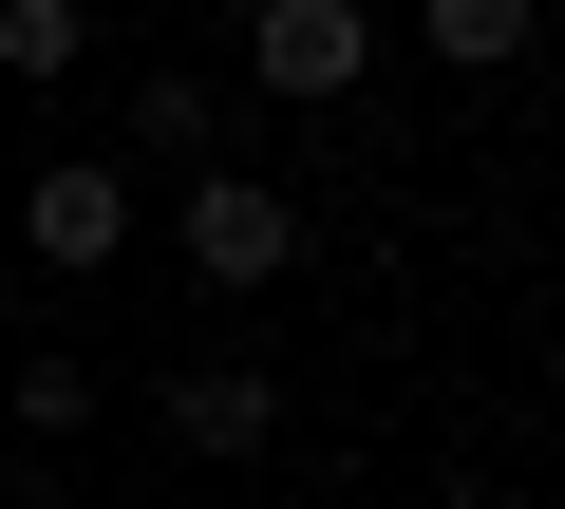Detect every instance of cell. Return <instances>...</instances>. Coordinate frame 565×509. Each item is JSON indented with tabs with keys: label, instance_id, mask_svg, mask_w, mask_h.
<instances>
[{
	"label": "cell",
	"instance_id": "ba28073f",
	"mask_svg": "<svg viewBox=\"0 0 565 509\" xmlns=\"http://www.w3.org/2000/svg\"><path fill=\"white\" fill-rule=\"evenodd\" d=\"M20 434H95V359H20Z\"/></svg>",
	"mask_w": 565,
	"mask_h": 509
},
{
	"label": "cell",
	"instance_id": "52a82bcc",
	"mask_svg": "<svg viewBox=\"0 0 565 509\" xmlns=\"http://www.w3.org/2000/svg\"><path fill=\"white\" fill-rule=\"evenodd\" d=\"M95 57V0H0V76H20V95H57Z\"/></svg>",
	"mask_w": 565,
	"mask_h": 509
},
{
	"label": "cell",
	"instance_id": "6da1fadb",
	"mask_svg": "<svg viewBox=\"0 0 565 509\" xmlns=\"http://www.w3.org/2000/svg\"><path fill=\"white\" fill-rule=\"evenodd\" d=\"M170 245H189V284L264 303L282 265H302V189H264V170H226V151H207V170L170 189Z\"/></svg>",
	"mask_w": 565,
	"mask_h": 509
},
{
	"label": "cell",
	"instance_id": "9c48e42d",
	"mask_svg": "<svg viewBox=\"0 0 565 509\" xmlns=\"http://www.w3.org/2000/svg\"><path fill=\"white\" fill-rule=\"evenodd\" d=\"M0 509H57V490H0Z\"/></svg>",
	"mask_w": 565,
	"mask_h": 509
},
{
	"label": "cell",
	"instance_id": "277c9868",
	"mask_svg": "<svg viewBox=\"0 0 565 509\" xmlns=\"http://www.w3.org/2000/svg\"><path fill=\"white\" fill-rule=\"evenodd\" d=\"M264 434H282V378H264V359H189V378H170V453H207V471H245Z\"/></svg>",
	"mask_w": 565,
	"mask_h": 509
},
{
	"label": "cell",
	"instance_id": "3957f363",
	"mask_svg": "<svg viewBox=\"0 0 565 509\" xmlns=\"http://www.w3.org/2000/svg\"><path fill=\"white\" fill-rule=\"evenodd\" d=\"M20 245H39L57 284H95L114 245H132V189H114V151H57V170L20 189Z\"/></svg>",
	"mask_w": 565,
	"mask_h": 509
},
{
	"label": "cell",
	"instance_id": "7a4b0ae2",
	"mask_svg": "<svg viewBox=\"0 0 565 509\" xmlns=\"http://www.w3.org/2000/svg\"><path fill=\"white\" fill-rule=\"evenodd\" d=\"M245 76H264L282 114H340V95L377 76V20H359V0H264V20H245Z\"/></svg>",
	"mask_w": 565,
	"mask_h": 509
},
{
	"label": "cell",
	"instance_id": "5b68a950",
	"mask_svg": "<svg viewBox=\"0 0 565 509\" xmlns=\"http://www.w3.org/2000/svg\"><path fill=\"white\" fill-rule=\"evenodd\" d=\"M527 39H546V0H415V57L434 76H509Z\"/></svg>",
	"mask_w": 565,
	"mask_h": 509
},
{
	"label": "cell",
	"instance_id": "8992f818",
	"mask_svg": "<svg viewBox=\"0 0 565 509\" xmlns=\"http://www.w3.org/2000/svg\"><path fill=\"white\" fill-rule=\"evenodd\" d=\"M132 151L151 170H207L226 151V76H132Z\"/></svg>",
	"mask_w": 565,
	"mask_h": 509
}]
</instances>
